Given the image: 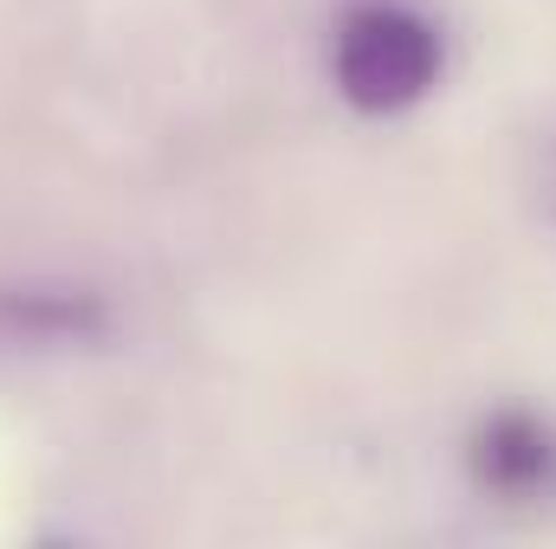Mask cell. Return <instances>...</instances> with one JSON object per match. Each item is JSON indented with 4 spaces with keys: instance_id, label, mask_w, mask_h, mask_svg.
Here are the masks:
<instances>
[{
    "instance_id": "cell-1",
    "label": "cell",
    "mask_w": 556,
    "mask_h": 549,
    "mask_svg": "<svg viewBox=\"0 0 556 549\" xmlns=\"http://www.w3.org/2000/svg\"><path fill=\"white\" fill-rule=\"evenodd\" d=\"M330 72H337V91L369 117L415 111L440 85V33L427 13L402 0H363L343 13L330 39Z\"/></svg>"
},
{
    "instance_id": "cell-2",
    "label": "cell",
    "mask_w": 556,
    "mask_h": 549,
    "mask_svg": "<svg viewBox=\"0 0 556 549\" xmlns=\"http://www.w3.org/2000/svg\"><path fill=\"white\" fill-rule=\"evenodd\" d=\"M472 478L505 498H531L556 485V433L531 413H498L472 439Z\"/></svg>"
},
{
    "instance_id": "cell-3",
    "label": "cell",
    "mask_w": 556,
    "mask_h": 549,
    "mask_svg": "<svg viewBox=\"0 0 556 549\" xmlns=\"http://www.w3.org/2000/svg\"><path fill=\"white\" fill-rule=\"evenodd\" d=\"M111 310L98 291H0V336L7 343H91L104 336Z\"/></svg>"
}]
</instances>
